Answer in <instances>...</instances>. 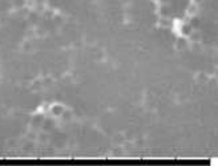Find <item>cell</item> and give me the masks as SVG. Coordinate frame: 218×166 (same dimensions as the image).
I'll return each instance as SVG.
<instances>
[{"mask_svg":"<svg viewBox=\"0 0 218 166\" xmlns=\"http://www.w3.org/2000/svg\"><path fill=\"white\" fill-rule=\"evenodd\" d=\"M197 12H198V7H197V4H190L189 8H187V13L191 16H195L197 15Z\"/></svg>","mask_w":218,"mask_h":166,"instance_id":"52a82bcc","label":"cell"},{"mask_svg":"<svg viewBox=\"0 0 218 166\" xmlns=\"http://www.w3.org/2000/svg\"><path fill=\"white\" fill-rule=\"evenodd\" d=\"M195 1H197V3H198V1H201V0H195Z\"/></svg>","mask_w":218,"mask_h":166,"instance_id":"9a60e30c","label":"cell"},{"mask_svg":"<svg viewBox=\"0 0 218 166\" xmlns=\"http://www.w3.org/2000/svg\"><path fill=\"white\" fill-rule=\"evenodd\" d=\"M176 48L178 50H184V49H186L187 48V39L186 37H180V39L177 40V42H176Z\"/></svg>","mask_w":218,"mask_h":166,"instance_id":"6da1fadb","label":"cell"},{"mask_svg":"<svg viewBox=\"0 0 218 166\" xmlns=\"http://www.w3.org/2000/svg\"><path fill=\"white\" fill-rule=\"evenodd\" d=\"M39 139H40V142H47L48 141V135L45 133H41V134L39 135Z\"/></svg>","mask_w":218,"mask_h":166,"instance_id":"8fae6325","label":"cell"},{"mask_svg":"<svg viewBox=\"0 0 218 166\" xmlns=\"http://www.w3.org/2000/svg\"><path fill=\"white\" fill-rule=\"evenodd\" d=\"M55 125L53 120H47L44 124H43V127H44V130H49V129H52Z\"/></svg>","mask_w":218,"mask_h":166,"instance_id":"ba28073f","label":"cell"},{"mask_svg":"<svg viewBox=\"0 0 218 166\" xmlns=\"http://www.w3.org/2000/svg\"><path fill=\"white\" fill-rule=\"evenodd\" d=\"M189 39H190V41L193 44H198V42H201V35L198 32H191L189 35Z\"/></svg>","mask_w":218,"mask_h":166,"instance_id":"5b68a950","label":"cell"},{"mask_svg":"<svg viewBox=\"0 0 218 166\" xmlns=\"http://www.w3.org/2000/svg\"><path fill=\"white\" fill-rule=\"evenodd\" d=\"M160 15L162 16V17H168V16L170 15V7H168V5H162V7L160 8Z\"/></svg>","mask_w":218,"mask_h":166,"instance_id":"8992f818","label":"cell"},{"mask_svg":"<svg viewBox=\"0 0 218 166\" xmlns=\"http://www.w3.org/2000/svg\"><path fill=\"white\" fill-rule=\"evenodd\" d=\"M113 151H115V155H121V151L123 150H121V149H115Z\"/></svg>","mask_w":218,"mask_h":166,"instance_id":"4fadbf2b","label":"cell"},{"mask_svg":"<svg viewBox=\"0 0 218 166\" xmlns=\"http://www.w3.org/2000/svg\"><path fill=\"white\" fill-rule=\"evenodd\" d=\"M160 25L161 27H169V19L168 17H162L160 20Z\"/></svg>","mask_w":218,"mask_h":166,"instance_id":"30bf717a","label":"cell"},{"mask_svg":"<svg viewBox=\"0 0 218 166\" xmlns=\"http://www.w3.org/2000/svg\"><path fill=\"white\" fill-rule=\"evenodd\" d=\"M63 118V121H71L73 118V112L72 110H69V109H64V112L61 113V116H60Z\"/></svg>","mask_w":218,"mask_h":166,"instance_id":"277c9868","label":"cell"},{"mask_svg":"<svg viewBox=\"0 0 218 166\" xmlns=\"http://www.w3.org/2000/svg\"><path fill=\"white\" fill-rule=\"evenodd\" d=\"M115 141L116 142H119V143H121L123 141H125V138H124L123 134H117V137H115Z\"/></svg>","mask_w":218,"mask_h":166,"instance_id":"7c38bea8","label":"cell"},{"mask_svg":"<svg viewBox=\"0 0 218 166\" xmlns=\"http://www.w3.org/2000/svg\"><path fill=\"white\" fill-rule=\"evenodd\" d=\"M63 112H64V106H63V105L56 104V105L52 106V114H53L55 117H60Z\"/></svg>","mask_w":218,"mask_h":166,"instance_id":"3957f363","label":"cell"},{"mask_svg":"<svg viewBox=\"0 0 218 166\" xmlns=\"http://www.w3.org/2000/svg\"><path fill=\"white\" fill-rule=\"evenodd\" d=\"M28 137H29V138H32V139H36V137H37V135L35 134V133H29V134H28Z\"/></svg>","mask_w":218,"mask_h":166,"instance_id":"5bb4252c","label":"cell"},{"mask_svg":"<svg viewBox=\"0 0 218 166\" xmlns=\"http://www.w3.org/2000/svg\"><path fill=\"white\" fill-rule=\"evenodd\" d=\"M191 32H193V28H191L190 24H184L181 27V35H184V37H189Z\"/></svg>","mask_w":218,"mask_h":166,"instance_id":"7a4b0ae2","label":"cell"},{"mask_svg":"<svg viewBox=\"0 0 218 166\" xmlns=\"http://www.w3.org/2000/svg\"><path fill=\"white\" fill-rule=\"evenodd\" d=\"M190 25H191V28H193V29H194V28H198L199 27V19L198 17H193V19H191V21H190Z\"/></svg>","mask_w":218,"mask_h":166,"instance_id":"9c48e42d","label":"cell"}]
</instances>
